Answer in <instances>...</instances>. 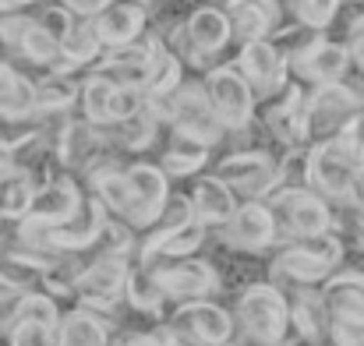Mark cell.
Here are the masks:
<instances>
[{"label":"cell","mask_w":364,"mask_h":346,"mask_svg":"<svg viewBox=\"0 0 364 346\" xmlns=\"http://www.w3.org/2000/svg\"><path fill=\"white\" fill-rule=\"evenodd\" d=\"M223 14H227V25H230L234 50L244 43L265 39V21H262L258 0H230V4H223Z\"/></svg>","instance_id":"34"},{"label":"cell","mask_w":364,"mask_h":346,"mask_svg":"<svg viewBox=\"0 0 364 346\" xmlns=\"http://www.w3.org/2000/svg\"><path fill=\"white\" fill-rule=\"evenodd\" d=\"M166 325H173L177 333H184L188 340L198 346H223L234 343V318L223 304L216 301H188V304H173L163 318Z\"/></svg>","instance_id":"16"},{"label":"cell","mask_w":364,"mask_h":346,"mask_svg":"<svg viewBox=\"0 0 364 346\" xmlns=\"http://www.w3.org/2000/svg\"><path fill=\"white\" fill-rule=\"evenodd\" d=\"M358 177V145L350 138H329L308 148V191H315L329 209L350 205Z\"/></svg>","instance_id":"5"},{"label":"cell","mask_w":364,"mask_h":346,"mask_svg":"<svg viewBox=\"0 0 364 346\" xmlns=\"http://www.w3.org/2000/svg\"><path fill=\"white\" fill-rule=\"evenodd\" d=\"M216 240L237 254H269L276 247V223L265 202H237L234 216L216 230Z\"/></svg>","instance_id":"15"},{"label":"cell","mask_w":364,"mask_h":346,"mask_svg":"<svg viewBox=\"0 0 364 346\" xmlns=\"http://www.w3.org/2000/svg\"><path fill=\"white\" fill-rule=\"evenodd\" d=\"M287 71H290V82H297L301 89H322V85L347 82L354 64H350L340 39L315 36L311 43H304L297 53L287 57Z\"/></svg>","instance_id":"10"},{"label":"cell","mask_w":364,"mask_h":346,"mask_svg":"<svg viewBox=\"0 0 364 346\" xmlns=\"http://www.w3.org/2000/svg\"><path fill=\"white\" fill-rule=\"evenodd\" d=\"M354 75H358V78L364 82V64H354Z\"/></svg>","instance_id":"44"},{"label":"cell","mask_w":364,"mask_h":346,"mask_svg":"<svg viewBox=\"0 0 364 346\" xmlns=\"http://www.w3.org/2000/svg\"><path fill=\"white\" fill-rule=\"evenodd\" d=\"M265 209H269V216H272V223H276V244L336 233V209H329V205H326L315 191H308V188L272 191V195L265 198Z\"/></svg>","instance_id":"6"},{"label":"cell","mask_w":364,"mask_h":346,"mask_svg":"<svg viewBox=\"0 0 364 346\" xmlns=\"http://www.w3.org/2000/svg\"><path fill=\"white\" fill-rule=\"evenodd\" d=\"M358 170L364 173V141H361V148H358Z\"/></svg>","instance_id":"43"},{"label":"cell","mask_w":364,"mask_h":346,"mask_svg":"<svg viewBox=\"0 0 364 346\" xmlns=\"http://www.w3.org/2000/svg\"><path fill=\"white\" fill-rule=\"evenodd\" d=\"M181 28H184L188 50L195 53L202 75L213 71L216 64L230 60L227 53L234 50V43H230V25H227L223 4H198V7H188V14L181 18Z\"/></svg>","instance_id":"12"},{"label":"cell","mask_w":364,"mask_h":346,"mask_svg":"<svg viewBox=\"0 0 364 346\" xmlns=\"http://www.w3.org/2000/svg\"><path fill=\"white\" fill-rule=\"evenodd\" d=\"M124 180H127V195H131V202H134L138 237H141V233L159 220V212H163V205H166L173 184H170L166 173L156 166V159H131V163H124Z\"/></svg>","instance_id":"17"},{"label":"cell","mask_w":364,"mask_h":346,"mask_svg":"<svg viewBox=\"0 0 364 346\" xmlns=\"http://www.w3.org/2000/svg\"><path fill=\"white\" fill-rule=\"evenodd\" d=\"M184 198H188V205H191V216L209 233L220 230V227L234 216V209H237V198L230 195V188H227L223 180H216L209 170L188 180Z\"/></svg>","instance_id":"20"},{"label":"cell","mask_w":364,"mask_h":346,"mask_svg":"<svg viewBox=\"0 0 364 346\" xmlns=\"http://www.w3.org/2000/svg\"><path fill=\"white\" fill-rule=\"evenodd\" d=\"M36 110V89L25 71L0 60V114H32Z\"/></svg>","instance_id":"33"},{"label":"cell","mask_w":364,"mask_h":346,"mask_svg":"<svg viewBox=\"0 0 364 346\" xmlns=\"http://www.w3.org/2000/svg\"><path fill=\"white\" fill-rule=\"evenodd\" d=\"M60 46V71L64 75H85L96 67V60L103 57V46L96 43V32H92V21H71L68 36L57 43Z\"/></svg>","instance_id":"28"},{"label":"cell","mask_w":364,"mask_h":346,"mask_svg":"<svg viewBox=\"0 0 364 346\" xmlns=\"http://www.w3.org/2000/svg\"><path fill=\"white\" fill-rule=\"evenodd\" d=\"M114 325L110 318L89 311V308H60L57 329H53V343L57 346H110Z\"/></svg>","instance_id":"25"},{"label":"cell","mask_w":364,"mask_h":346,"mask_svg":"<svg viewBox=\"0 0 364 346\" xmlns=\"http://www.w3.org/2000/svg\"><path fill=\"white\" fill-rule=\"evenodd\" d=\"M163 301L173 304H188V301H213L223 286V272L216 261L191 254V258H177V261H156L149 265Z\"/></svg>","instance_id":"8"},{"label":"cell","mask_w":364,"mask_h":346,"mask_svg":"<svg viewBox=\"0 0 364 346\" xmlns=\"http://www.w3.org/2000/svg\"><path fill=\"white\" fill-rule=\"evenodd\" d=\"M198 85H202V92H205L209 110L216 114L220 127L227 131V138H230V134H241V131H247V127L255 124L258 103H255L251 89L244 85V78L237 75L234 60H223V64H216L213 71H205V75L198 78Z\"/></svg>","instance_id":"9"},{"label":"cell","mask_w":364,"mask_h":346,"mask_svg":"<svg viewBox=\"0 0 364 346\" xmlns=\"http://www.w3.org/2000/svg\"><path fill=\"white\" fill-rule=\"evenodd\" d=\"M308 148H287L276 156V184L272 191H290V188H308Z\"/></svg>","instance_id":"36"},{"label":"cell","mask_w":364,"mask_h":346,"mask_svg":"<svg viewBox=\"0 0 364 346\" xmlns=\"http://www.w3.org/2000/svg\"><path fill=\"white\" fill-rule=\"evenodd\" d=\"M110 92H114V82H107L103 75H82L78 78V110L75 114L82 117L85 124L92 127H107V107H110Z\"/></svg>","instance_id":"31"},{"label":"cell","mask_w":364,"mask_h":346,"mask_svg":"<svg viewBox=\"0 0 364 346\" xmlns=\"http://www.w3.org/2000/svg\"><path fill=\"white\" fill-rule=\"evenodd\" d=\"M92 32H96V43L103 46V53L131 46L134 39H141L149 32V7L145 4L107 0L103 11L92 18Z\"/></svg>","instance_id":"19"},{"label":"cell","mask_w":364,"mask_h":346,"mask_svg":"<svg viewBox=\"0 0 364 346\" xmlns=\"http://www.w3.org/2000/svg\"><path fill=\"white\" fill-rule=\"evenodd\" d=\"M4 346H57V343H53V329H46L39 322H14Z\"/></svg>","instance_id":"40"},{"label":"cell","mask_w":364,"mask_h":346,"mask_svg":"<svg viewBox=\"0 0 364 346\" xmlns=\"http://www.w3.org/2000/svg\"><path fill=\"white\" fill-rule=\"evenodd\" d=\"M78 78L82 75H36V110L32 114H75L78 110Z\"/></svg>","instance_id":"29"},{"label":"cell","mask_w":364,"mask_h":346,"mask_svg":"<svg viewBox=\"0 0 364 346\" xmlns=\"http://www.w3.org/2000/svg\"><path fill=\"white\" fill-rule=\"evenodd\" d=\"M213 163V148H205L202 141L181 134V131H166L159 141V159L156 166L166 173V180H191L198 173H205Z\"/></svg>","instance_id":"23"},{"label":"cell","mask_w":364,"mask_h":346,"mask_svg":"<svg viewBox=\"0 0 364 346\" xmlns=\"http://www.w3.org/2000/svg\"><path fill=\"white\" fill-rule=\"evenodd\" d=\"M223 346H234V343H223Z\"/></svg>","instance_id":"45"},{"label":"cell","mask_w":364,"mask_h":346,"mask_svg":"<svg viewBox=\"0 0 364 346\" xmlns=\"http://www.w3.org/2000/svg\"><path fill=\"white\" fill-rule=\"evenodd\" d=\"M304 96H308V89H301L297 82H287V89L276 99L258 103L255 124L262 127L265 141L276 152L308 145V134H304Z\"/></svg>","instance_id":"11"},{"label":"cell","mask_w":364,"mask_h":346,"mask_svg":"<svg viewBox=\"0 0 364 346\" xmlns=\"http://www.w3.org/2000/svg\"><path fill=\"white\" fill-rule=\"evenodd\" d=\"M361 114H364V82L354 71L340 85L308 89V96H304V134H308V145H322L329 138H340L350 127V120H358Z\"/></svg>","instance_id":"4"},{"label":"cell","mask_w":364,"mask_h":346,"mask_svg":"<svg viewBox=\"0 0 364 346\" xmlns=\"http://www.w3.org/2000/svg\"><path fill=\"white\" fill-rule=\"evenodd\" d=\"M276 156L269 148H234L213 156V177L230 188L237 202H265L276 184Z\"/></svg>","instance_id":"7"},{"label":"cell","mask_w":364,"mask_h":346,"mask_svg":"<svg viewBox=\"0 0 364 346\" xmlns=\"http://www.w3.org/2000/svg\"><path fill=\"white\" fill-rule=\"evenodd\" d=\"M350 64H364V4H343V36H340Z\"/></svg>","instance_id":"37"},{"label":"cell","mask_w":364,"mask_h":346,"mask_svg":"<svg viewBox=\"0 0 364 346\" xmlns=\"http://www.w3.org/2000/svg\"><path fill=\"white\" fill-rule=\"evenodd\" d=\"M82 198H85V191H82V184H78L75 177H68V173H53L50 180L36 184L32 205H28L25 220H21V223H14V230L18 233L53 230V227L68 223V220L78 212Z\"/></svg>","instance_id":"13"},{"label":"cell","mask_w":364,"mask_h":346,"mask_svg":"<svg viewBox=\"0 0 364 346\" xmlns=\"http://www.w3.org/2000/svg\"><path fill=\"white\" fill-rule=\"evenodd\" d=\"M159 50V39L152 32H145L141 39H134L131 46H121V50H107L92 75H103L107 82L114 85H131V89H141L145 92V82H149V71H152V57ZM89 75V71H85Z\"/></svg>","instance_id":"18"},{"label":"cell","mask_w":364,"mask_h":346,"mask_svg":"<svg viewBox=\"0 0 364 346\" xmlns=\"http://www.w3.org/2000/svg\"><path fill=\"white\" fill-rule=\"evenodd\" d=\"M0 159H4V156H0Z\"/></svg>","instance_id":"46"},{"label":"cell","mask_w":364,"mask_h":346,"mask_svg":"<svg viewBox=\"0 0 364 346\" xmlns=\"http://www.w3.org/2000/svg\"><path fill=\"white\" fill-rule=\"evenodd\" d=\"M145 110V92L141 89H131V85H114L110 92V107H107V120L110 124H121V120H131L134 114ZM107 124V127H110Z\"/></svg>","instance_id":"38"},{"label":"cell","mask_w":364,"mask_h":346,"mask_svg":"<svg viewBox=\"0 0 364 346\" xmlns=\"http://www.w3.org/2000/svg\"><path fill=\"white\" fill-rule=\"evenodd\" d=\"M205 240H209V230L198 223V220H191L188 227H181V230L173 233V237H166L163 244H159V251H156V261H177V258H191V254H198L202 247H205ZM152 261V265H156Z\"/></svg>","instance_id":"35"},{"label":"cell","mask_w":364,"mask_h":346,"mask_svg":"<svg viewBox=\"0 0 364 346\" xmlns=\"http://www.w3.org/2000/svg\"><path fill=\"white\" fill-rule=\"evenodd\" d=\"M124 311H127L131 318H145V322H152V325H159V322L166 318V311H170V304L163 301V293H159L152 272L141 269V265H131V272H127V283H124Z\"/></svg>","instance_id":"27"},{"label":"cell","mask_w":364,"mask_h":346,"mask_svg":"<svg viewBox=\"0 0 364 346\" xmlns=\"http://www.w3.org/2000/svg\"><path fill=\"white\" fill-rule=\"evenodd\" d=\"M32 18H36V25L46 28L57 43L68 36V28H71V21H75L64 4H32Z\"/></svg>","instance_id":"39"},{"label":"cell","mask_w":364,"mask_h":346,"mask_svg":"<svg viewBox=\"0 0 364 346\" xmlns=\"http://www.w3.org/2000/svg\"><path fill=\"white\" fill-rule=\"evenodd\" d=\"M39 141V117L36 114H0V156L18 159Z\"/></svg>","instance_id":"32"},{"label":"cell","mask_w":364,"mask_h":346,"mask_svg":"<svg viewBox=\"0 0 364 346\" xmlns=\"http://www.w3.org/2000/svg\"><path fill=\"white\" fill-rule=\"evenodd\" d=\"M234 318V346H287L290 343V318H287V293L269 279L244 283L227 308Z\"/></svg>","instance_id":"2"},{"label":"cell","mask_w":364,"mask_h":346,"mask_svg":"<svg viewBox=\"0 0 364 346\" xmlns=\"http://www.w3.org/2000/svg\"><path fill=\"white\" fill-rule=\"evenodd\" d=\"M318 297L329 322H364V269L343 265L318 286Z\"/></svg>","instance_id":"22"},{"label":"cell","mask_w":364,"mask_h":346,"mask_svg":"<svg viewBox=\"0 0 364 346\" xmlns=\"http://www.w3.org/2000/svg\"><path fill=\"white\" fill-rule=\"evenodd\" d=\"M32 195H36V177L21 163L0 159V227L21 223L32 205Z\"/></svg>","instance_id":"26"},{"label":"cell","mask_w":364,"mask_h":346,"mask_svg":"<svg viewBox=\"0 0 364 346\" xmlns=\"http://www.w3.org/2000/svg\"><path fill=\"white\" fill-rule=\"evenodd\" d=\"M347 261V240L340 233L287 240L269 251V283L279 290L308 286L318 290L333 272H340Z\"/></svg>","instance_id":"1"},{"label":"cell","mask_w":364,"mask_h":346,"mask_svg":"<svg viewBox=\"0 0 364 346\" xmlns=\"http://www.w3.org/2000/svg\"><path fill=\"white\" fill-rule=\"evenodd\" d=\"M103 131V138H107V145H110V152L114 156H121L124 163H131V159H145V152H152L159 141H163V127L152 120V117L145 114H134L131 120H121V124H110V127H100Z\"/></svg>","instance_id":"24"},{"label":"cell","mask_w":364,"mask_h":346,"mask_svg":"<svg viewBox=\"0 0 364 346\" xmlns=\"http://www.w3.org/2000/svg\"><path fill=\"white\" fill-rule=\"evenodd\" d=\"M234 67L244 78V85L251 89L255 103H269L276 99L287 82H290V71H287V57L269 43V39H255V43H244L234 50Z\"/></svg>","instance_id":"14"},{"label":"cell","mask_w":364,"mask_h":346,"mask_svg":"<svg viewBox=\"0 0 364 346\" xmlns=\"http://www.w3.org/2000/svg\"><path fill=\"white\" fill-rule=\"evenodd\" d=\"M145 114L152 117L163 131H181L195 141H202L205 148H213V156L223 148L227 131L220 127L216 114L205 103V92L198 85V78H184L170 96L163 99H149L145 96Z\"/></svg>","instance_id":"3"},{"label":"cell","mask_w":364,"mask_h":346,"mask_svg":"<svg viewBox=\"0 0 364 346\" xmlns=\"http://www.w3.org/2000/svg\"><path fill=\"white\" fill-rule=\"evenodd\" d=\"M110 346H159V340L152 336V329H134V325H124V329H114Z\"/></svg>","instance_id":"42"},{"label":"cell","mask_w":364,"mask_h":346,"mask_svg":"<svg viewBox=\"0 0 364 346\" xmlns=\"http://www.w3.org/2000/svg\"><path fill=\"white\" fill-rule=\"evenodd\" d=\"M283 293H287L290 343L326 346V333H329V315H326V304H322L318 290H308V286H294V290H283ZM290 343H287V346H290Z\"/></svg>","instance_id":"21"},{"label":"cell","mask_w":364,"mask_h":346,"mask_svg":"<svg viewBox=\"0 0 364 346\" xmlns=\"http://www.w3.org/2000/svg\"><path fill=\"white\" fill-rule=\"evenodd\" d=\"M287 14L297 28L329 36V28L343 18V4L340 0H287Z\"/></svg>","instance_id":"30"},{"label":"cell","mask_w":364,"mask_h":346,"mask_svg":"<svg viewBox=\"0 0 364 346\" xmlns=\"http://www.w3.org/2000/svg\"><path fill=\"white\" fill-rule=\"evenodd\" d=\"M326 346H364V322H329Z\"/></svg>","instance_id":"41"}]
</instances>
